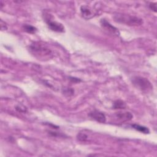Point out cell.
Segmentation results:
<instances>
[{"label": "cell", "instance_id": "5bb4252c", "mask_svg": "<svg viewBox=\"0 0 157 157\" xmlns=\"http://www.w3.org/2000/svg\"><path fill=\"white\" fill-rule=\"evenodd\" d=\"M149 7L153 11H154L155 12H156V2H150V5H149Z\"/></svg>", "mask_w": 157, "mask_h": 157}, {"label": "cell", "instance_id": "52a82bcc", "mask_svg": "<svg viewBox=\"0 0 157 157\" xmlns=\"http://www.w3.org/2000/svg\"><path fill=\"white\" fill-rule=\"evenodd\" d=\"M80 12L85 19H90L96 15V13L93 9L88 6H82L80 7Z\"/></svg>", "mask_w": 157, "mask_h": 157}, {"label": "cell", "instance_id": "4fadbf2b", "mask_svg": "<svg viewBox=\"0 0 157 157\" xmlns=\"http://www.w3.org/2000/svg\"><path fill=\"white\" fill-rule=\"evenodd\" d=\"M63 93H64V94H67V96H71V95L73 94L74 90L72 89L69 88H66V89H64Z\"/></svg>", "mask_w": 157, "mask_h": 157}, {"label": "cell", "instance_id": "277c9868", "mask_svg": "<svg viewBox=\"0 0 157 157\" xmlns=\"http://www.w3.org/2000/svg\"><path fill=\"white\" fill-rule=\"evenodd\" d=\"M100 24L102 29L107 34L112 37H118L120 36V33L119 30L117 28L112 25L105 19H101L100 21Z\"/></svg>", "mask_w": 157, "mask_h": 157}, {"label": "cell", "instance_id": "5b68a950", "mask_svg": "<svg viewBox=\"0 0 157 157\" xmlns=\"http://www.w3.org/2000/svg\"><path fill=\"white\" fill-rule=\"evenodd\" d=\"M44 15L45 16L44 20L46 22L49 29H50L53 31L58 33H63L64 31V27L61 23H59L55 20H52L49 14H46L45 13Z\"/></svg>", "mask_w": 157, "mask_h": 157}, {"label": "cell", "instance_id": "7a4b0ae2", "mask_svg": "<svg viewBox=\"0 0 157 157\" xmlns=\"http://www.w3.org/2000/svg\"><path fill=\"white\" fill-rule=\"evenodd\" d=\"M29 49L31 52L38 58H50V55H52V51L45 45L39 42L32 44L29 47Z\"/></svg>", "mask_w": 157, "mask_h": 157}, {"label": "cell", "instance_id": "9a60e30c", "mask_svg": "<svg viewBox=\"0 0 157 157\" xmlns=\"http://www.w3.org/2000/svg\"><path fill=\"white\" fill-rule=\"evenodd\" d=\"M15 109H16L17 110H18V112H25L26 111V108L25 107H24V106L21 107L20 105H17Z\"/></svg>", "mask_w": 157, "mask_h": 157}, {"label": "cell", "instance_id": "2e32d148", "mask_svg": "<svg viewBox=\"0 0 157 157\" xmlns=\"http://www.w3.org/2000/svg\"><path fill=\"white\" fill-rule=\"evenodd\" d=\"M1 28L2 30H6L7 29V25L5 22H4L2 20H1Z\"/></svg>", "mask_w": 157, "mask_h": 157}, {"label": "cell", "instance_id": "7c38bea8", "mask_svg": "<svg viewBox=\"0 0 157 157\" xmlns=\"http://www.w3.org/2000/svg\"><path fill=\"white\" fill-rule=\"evenodd\" d=\"M77 139L80 142H86L88 140V136L83 132H79L77 136Z\"/></svg>", "mask_w": 157, "mask_h": 157}, {"label": "cell", "instance_id": "6da1fadb", "mask_svg": "<svg viewBox=\"0 0 157 157\" xmlns=\"http://www.w3.org/2000/svg\"><path fill=\"white\" fill-rule=\"evenodd\" d=\"M113 18L116 22L128 26H140L143 23L142 18L127 14L117 13L113 16Z\"/></svg>", "mask_w": 157, "mask_h": 157}, {"label": "cell", "instance_id": "30bf717a", "mask_svg": "<svg viewBox=\"0 0 157 157\" xmlns=\"http://www.w3.org/2000/svg\"><path fill=\"white\" fill-rule=\"evenodd\" d=\"M22 29H23V31H25V32L28 33H30V34H34L36 32L37 29L36 28H35L34 26L30 25H27V24H25L22 26Z\"/></svg>", "mask_w": 157, "mask_h": 157}, {"label": "cell", "instance_id": "8fae6325", "mask_svg": "<svg viewBox=\"0 0 157 157\" xmlns=\"http://www.w3.org/2000/svg\"><path fill=\"white\" fill-rule=\"evenodd\" d=\"M126 107V104L121 100H117L113 102V108L114 109H123Z\"/></svg>", "mask_w": 157, "mask_h": 157}, {"label": "cell", "instance_id": "9c48e42d", "mask_svg": "<svg viewBox=\"0 0 157 157\" xmlns=\"http://www.w3.org/2000/svg\"><path fill=\"white\" fill-rule=\"evenodd\" d=\"M131 126H132V128H134L136 131H138L140 132H142V133H144V134H148L150 132V131H149L148 128H147L145 126H141V125L137 124H132L131 125Z\"/></svg>", "mask_w": 157, "mask_h": 157}, {"label": "cell", "instance_id": "ba28073f", "mask_svg": "<svg viewBox=\"0 0 157 157\" xmlns=\"http://www.w3.org/2000/svg\"><path fill=\"white\" fill-rule=\"evenodd\" d=\"M115 116L116 118L121 121H123V122L131 120L133 118V115L129 112H118L115 114Z\"/></svg>", "mask_w": 157, "mask_h": 157}, {"label": "cell", "instance_id": "8992f818", "mask_svg": "<svg viewBox=\"0 0 157 157\" xmlns=\"http://www.w3.org/2000/svg\"><path fill=\"white\" fill-rule=\"evenodd\" d=\"M89 116L100 123H104L106 121L105 115L102 112L97 110L90 112L89 113Z\"/></svg>", "mask_w": 157, "mask_h": 157}, {"label": "cell", "instance_id": "3957f363", "mask_svg": "<svg viewBox=\"0 0 157 157\" xmlns=\"http://www.w3.org/2000/svg\"><path fill=\"white\" fill-rule=\"evenodd\" d=\"M132 84L139 90L144 92H148L153 89L150 82L146 78L140 76H135L132 78Z\"/></svg>", "mask_w": 157, "mask_h": 157}]
</instances>
